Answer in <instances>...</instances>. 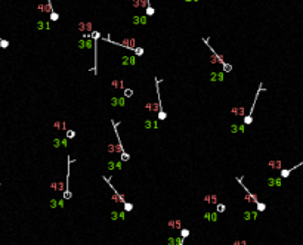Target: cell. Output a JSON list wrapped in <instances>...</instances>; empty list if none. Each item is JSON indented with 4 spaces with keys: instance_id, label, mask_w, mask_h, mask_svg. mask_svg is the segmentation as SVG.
<instances>
[{
    "instance_id": "6da1fadb",
    "label": "cell",
    "mask_w": 303,
    "mask_h": 245,
    "mask_svg": "<svg viewBox=\"0 0 303 245\" xmlns=\"http://www.w3.org/2000/svg\"><path fill=\"white\" fill-rule=\"evenodd\" d=\"M262 90H265L263 89V84H259V89H257V93H256V96H254V102H253V105H251V108H250V111H248V114L244 117V124L245 126H248V124H251L253 122V112H254V106H256V102H257V98H259V93L262 92Z\"/></svg>"
},
{
    "instance_id": "7a4b0ae2",
    "label": "cell",
    "mask_w": 303,
    "mask_h": 245,
    "mask_svg": "<svg viewBox=\"0 0 303 245\" xmlns=\"http://www.w3.org/2000/svg\"><path fill=\"white\" fill-rule=\"evenodd\" d=\"M102 179H104V182H106L108 183V186L112 189V192H114V196H112V201H115V202H121V204H124L126 201H124V195L123 193H120L118 190L114 188V185L111 183V177H106V176H102Z\"/></svg>"
},
{
    "instance_id": "3957f363",
    "label": "cell",
    "mask_w": 303,
    "mask_h": 245,
    "mask_svg": "<svg viewBox=\"0 0 303 245\" xmlns=\"http://www.w3.org/2000/svg\"><path fill=\"white\" fill-rule=\"evenodd\" d=\"M237 182L240 183V185L242 186V189L245 190V196H244V199L247 201V202H250V204H257L259 202V199H257V196H256L254 193H251L250 190H248V188L244 185V183H242V177L240 176V177H237Z\"/></svg>"
},
{
    "instance_id": "277c9868",
    "label": "cell",
    "mask_w": 303,
    "mask_h": 245,
    "mask_svg": "<svg viewBox=\"0 0 303 245\" xmlns=\"http://www.w3.org/2000/svg\"><path fill=\"white\" fill-rule=\"evenodd\" d=\"M111 124H112V127H114V132H115V137H117V145H115V154H123L124 152V148H123V143H121V140H120V136H118V130H117V127H118V122H115L114 120H111Z\"/></svg>"
},
{
    "instance_id": "5b68a950",
    "label": "cell",
    "mask_w": 303,
    "mask_h": 245,
    "mask_svg": "<svg viewBox=\"0 0 303 245\" xmlns=\"http://www.w3.org/2000/svg\"><path fill=\"white\" fill-rule=\"evenodd\" d=\"M302 165H303V161H302V162H299V164H296V165H294V167H291V168H282V170H281V173H279V177H281V179H287L288 176L291 174V171H294L296 168H299V167H302Z\"/></svg>"
},
{
    "instance_id": "8992f818",
    "label": "cell",
    "mask_w": 303,
    "mask_h": 245,
    "mask_svg": "<svg viewBox=\"0 0 303 245\" xmlns=\"http://www.w3.org/2000/svg\"><path fill=\"white\" fill-rule=\"evenodd\" d=\"M167 226L170 229H174V230H182V220L180 219H170L167 221Z\"/></svg>"
},
{
    "instance_id": "52a82bcc",
    "label": "cell",
    "mask_w": 303,
    "mask_h": 245,
    "mask_svg": "<svg viewBox=\"0 0 303 245\" xmlns=\"http://www.w3.org/2000/svg\"><path fill=\"white\" fill-rule=\"evenodd\" d=\"M203 199H204V202L210 204V205H217L219 204V196L217 195H204Z\"/></svg>"
},
{
    "instance_id": "ba28073f",
    "label": "cell",
    "mask_w": 303,
    "mask_h": 245,
    "mask_svg": "<svg viewBox=\"0 0 303 245\" xmlns=\"http://www.w3.org/2000/svg\"><path fill=\"white\" fill-rule=\"evenodd\" d=\"M37 9L43 13H52L53 12V8H52V2H48L46 5H38Z\"/></svg>"
},
{
    "instance_id": "9c48e42d",
    "label": "cell",
    "mask_w": 303,
    "mask_h": 245,
    "mask_svg": "<svg viewBox=\"0 0 303 245\" xmlns=\"http://www.w3.org/2000/svg\"><path fill=\"white\" fill-rule=\"evenodd\" d=\"M231 112L235 115V117H245V108L244 106H234Z\"/></svg>"
},
{
    "instance_id": "30bf717a",
    "label": "cell",
    "mask_w": 303,
    "mask_h": 245,
    "mask_svg": "<svg viewBox=\"0 0 303 245\" xmlns=\"http://www.w3.org/2000/svg\"><path fill=\"white\" fill-rule=\"evenodd\" d=\"M92 46H93V42L89 40V38H82V40H80V43H78L80 49H92Z\"/></svg>"
},
{
    "instance_id": "8fae6325",
    "label": "cell",
    "mask_w": 303,
    "mask_h": 245,
    "mask_svg": "<svg viewBox=\"0 0 303 245\" xmlns=\"http://www.w3.org/2000/svg\"><path fill=\"white\" fill-rule=\"evenodd\" d=\"M111 86H112V87H115V89H120V90H124V89H126L124 81H123V80H118V78L112 80V81H111Z\"/></svg>"
},
{
    "instance_id": "7c38bea8",
    "label": "cell",
    "mask_w": 303,
    "mask_h": 245,
    "mask_svg": "<svg viewBox=\"0 0 303 245\" xmlns=\"http://www.w3.org/2000/svg\"><path fill=\"white\" fill-rule=\"evenodd\" d=\"M268 165L271 168H275V170H282V162L281 160H271L268 162Z\"/></svg>"
},
{
    "instance_id": "4fadbf2b",
    "label": "cell",
    "mask_w": 303,
    "mask_h": 245,
    "mask_svg": "<svg viewBox=\"0 0 303 245\" xmlns=\"http://www.w3.org/2000/svg\"><path fill=\"white\" fill-rule=\"evenodd\" d=\"M282 185V179L281 177H269L268 179V186H281Z\"/></svg>"
},
{
    "instance_id": "5bb4252c",
    "label": "cell",
    "mask_w": 303,
    "mask_h": 245,
    "mask_svg": "<svg viewBox=\"0 0 303 245\" xmlns=\"http://www.w3.org/2000/svg\"><path fill=\"white\" fill-rule=\"evenodd\" d=\"M50 188L55 189V190H61V192H64V190H65V183H62V182H53V183H50Z\"/></svg>"
},
{
    "instance_id": "9a60e30c",
    "label": "cell",
    "mask_w": 303,
    "mask_h": 245,
    "mask_svg": "<svg viewBox=\"0 0 303 245\" xmlns=\"http://www.w3.org/2000/svg\"><path fill=\"white\" fill-rule=\"evenodd\" d=\"M78 30L80 31H93L92 30V22H80L78 24Z\"/></svg>"
},
{
    "instance_id": "2e32d148",
    "label": "cell",
    "mask_w": 303,
    "mask_h": 245,
    "mask_svg": "<svg viewBox=\"0 0 303 245\" xmlns=\"http://www.w3.org/2000/svg\"><path fill=\"white\" fill-rule=\"evenodd\" d=\"M53 127L56 128V130H68V128H67V122L65 121H55L53 122Z\"/></svg>"
},
{
    "instance_id": "e0dca14e",
    "label": "cell",
    "mask_w": 303,
    "mask_h": 245,
    "mask_svg": "<svg viewBox=\"0 0 303 245\" xmlns=\"http://www.w3.org/2000/svg\"><path fill=\"white\" fill-rule=\"evenodd\" d=\"M133 5H135V8H148V6H149V2H148V0H135Z\"/></svg>"
},
{
    "instance_id": "ac0fdd59",
    "label": "cell",
    "mask_w": 303,
    "mask_h": 245,
    "mask_svg": "<svg viewBox=\"0 0 303 245\" xmlns=\"http://www.w3.org/2000/svg\"><path fill=\"white\" fill-rule=\"evenodd\" d=\"M244 219L245 220H256L257 219V211H245L244 213Z\"/></svg>"
},
{
    "instance_id": "d6986e66",
    "label": "cell",
    "mask_w": 303,
    "mask_h": 245,
    "mask_svg": "<svg viewBox=\"0 0 303 245\" xmlns=\"http://www.w3.org/2000/svg\"><path fill=\"white\" fill-rule=\"evenodd\" d=\"M127 64L136 65V59H135L133 56H124V58H123V65H127Z\"/></svg>"
},
{
    "instance_id": "ffe728a7",
    "label": "cell",
    "mask_w": 303,
    "mask_h": 245,
    "mask_svg": "<svg viewBox=\"0 0 303 245\" xmlns=\"http://www.w3.org/2000/svg\"><path fill=\"white\" fill-rule=\"evenodd\" d=\"M204 217H206L208 221H210V220H212V221H217V220H219V219H217V213H212V214H210V213H206Z\"/></svg>"
},
{
    "instance_id": "44dd1931",
    "label": "cell",
    "mask_w": 303,
    "mask_h": 245,
    "mask_svg": "<svg viewBox=\"0 0 303 245\" xmlns=\"http://www.w3.org/2000/svg\"><path fill=\"white\" fill-rule=\"evenodd\" d=\"M237 132H244V124L240 126V127H238L237 124H232V126H231V133H234V134H235Z\"/></svg>"
},
{
    "instance_id": "7402d4cb",
    "label": "cell",
    "mask_w": 303,
    "mask_h": 245,
    "mask_svg": "<svg viewBox=\"0 0 303 245\" xmlns=\"http://www.w3.org/2000/svg\"><path fill=\"white\" fill-rule=\"evenodd\" d=\"M154 13H155V9H154L152 6H148L146 10H145V16H146V18H148V16H152Z\"/></svg>"
},
{
    "instance_id": "603a6c76",
    "label": "cell",
    "mask_w": 303,
    "mask_h": 245,
    "mask_svg": "<svg viewBox=\"0 0 303 245\" xmlns=\"http://www.w3.org/2000/svg\"><path fill=\"white\" fill-rule=\"evenodd\" d=\"M226 211V205L225 204H217L216 205V213L219 214V213H225Z\"/></svg>"
},
{
    "instance_id": "cb8c5ba5",
    "label": "cell",
    "mask_w": 303,
    "mask_h": 245,
    "mask_svg": "<svg viewBox=\"0 0 303 245\" xmlns=\"http://www.w3.org/2000/svg\"><path fill=\"white\" fill-rule=\"evenodd\" d=\"M123 94H124V99H127V98H132L133 96V89H124L123 90Z\"/></svg>"
},
{
    "instance_id": "d4e9b609",
    "label": "cell",
    "mask_w": 303,
    "mask_h": 245,
    "mask_svg": "<svg viewBox=\"0 0 303 245\" xmlns=\"http://www.w3.org/2000/svg\"><path fill=\"white\" fill-rule=\"evenodd\" d=\"M37 28H38V30L49 28V24H48V22H44V21H38V22H37Z\"/></svg>"
},
{
    "instance_id": "484cf974",
    "label": "cell",
    "mask_w": 303,
    "mask_h": 245,
    "mask_svg": "<svg viewBox=\"0 0 303 245\" xmlns=\"http://www.w3.org/2000/svg\"><path fill=\"white\" fill-rule=\"evenodd\" d=\"M222 70H223V72H231V71H232V65L228 64V62H225L223 65H222Z\"/></svg>"
},
{
    "instance_id": "4316f807",
    "label": "cell",
    "mask_w": 303,
    "mask_h": 245,
    "mask_svg": "<svg viewBox=\"0 0 303 245\" xmlns=\"http://www.w3.org/2000/svg\"><path fill=\"white\" fill-rule=\"evenodd\" d=\"M76 137V130H67V136H65V139L68 140V139H74Z\"/></svg>"
},
{
    "instance_id": "83f0119b",
    "label": "cell",
    "mask_w": 303,
    "mask_h": 245,
    "mask_svg": "<svg viewBox=\"0 0 303 245\" xmlns=\"http://www.w3.org/2000/svg\"><path fill=\"white\" fill-rule=\"evenodd\" d=\"M256 205H257V211H265V210H266V204L265 202H260L259 201Z\"/></svg>"
},
{
    "instance_id": "f1b7e54d",
    "label": "cell",
    "mask_w": 303,
    "mask_h": 245,
    "mask_svg": "<svg viewBox=\"0 0 303 245\" xmlns=\"http://www.w3.org/2000/svg\"><path fill=\"white\" fill-rule=\"evenodd\" d=\"M106 151H108L110 154H115V145H114V143H108V146H106Z\"/></svg>"
},
{
    "instance_id": "f546056e",
    "label": "cell",
    "mask_w": 303,
    "mask_h": 245,
    "mask_svg": "<svg viewBox=\"0 0 303 245\" xmlns=\"http://www.w3.org/2000/svg\"><path fill=\"white\" fill-rule=\"evenodd\" d=\"M120 160H121V161H129V160H130V155L127 154V152H123V154L120 155Z\"/></svg>"
},
{
    "instance_id": "4dcf8cb0",
    "label": "cell",
    "mask_w": 303,
    "mask_h": 245,
    "mask_svg": "<svg viewBox=\"0 0 303 245\" xmlns=\"http://www.w3.org/2000/svg\"><path fill=\"white\" fill-rule=\"evenodd\" d=\"M133 210V204L132 202H124V211H132Z\"/></svg>"
},
{
    "instance_id": "1f68e13d",
    "label": "cell",
    "mask_w": 303,
    "mask_h": 245,
    "mask_svg": "<svg viewBox=\"0 0 303 245\" xmlns=\"http://www.w3.org/2000/svg\"><path fill=\"white\" fill-rule=\"evenodd\" d=\"M106 168H108L110 171H112V170H115V161H110L108 164H106Z\"/></svg>"
},
{
    "instance_id": "d6a6232c",
    "label": "cell",
    "mask_w": 303,
    "mask_h": 245,
    "mask_svg": "<svg viewBox=\"0 0 303 245\" xmlns=\"http://www.w3.org/2000/svg\"><path fill=\"white\" fill-rule=\"evenodd\" d=\"M133 52H135V55H136V56H142L144 55V49H142V47H136Z\"/></svg>"
},
{
    "instance_id": "836d02e7",
    "label": "cell",
    "mask_w": 303,
    "mask_h": 245,
    "mask_svg": "<svg viewBox=\"0 0 303 245\" xmlns=\"http://www.w3.org/2000/svg\"><path fill=\"white\" fill-rule=\"evenodd\" d=\"M0 47H2V49H8V47H9V42L3 38L2 42H0Z\"/></svg>"
},
{
    "instance_id": "e575fe53",
    "label": "cell",
    "mask_w": 303,
    "mask_h": 245,
    "mask_svg": "<svg viewBox=\"0 0 303 245\" xmlns=\"http://www.w3.org/2000/svg\"><path fill=\"white\" fill-rule=\"evenodd\" d=\"M58 19H59V13L52 12V13H50V21H58Z\"/></svg>"
},
{
    "instance_id": "d590c367",
    "label": "cell",
    "mask_w": 303,
    "mask_h": 245,
    "mask_svg": "<svg viewBox=\"0 0 303 245\" xmlns=\"http://www.w3.org/2000/svg\"><path fill=\"white\" fill-rule=\"evenodd\" d=\"M180 236L182 238H188V236H189V230H188V229H182L180 230Z\"/></svg>"
},
{
    "instance_id": "8d00e7d4",
    "label": "cell",
    "mask_w": 303,
    "mask_h": 245,
    "mask_svg": "<svg viewBox=\"0 0 303 245\" xmlns=\"http://www.w3.org/2000/svg\"><path fill=\"white\" fill-rule=\"evenodd\" d=\"M61 145H62V140H61V139L56 137L55 140H53V146H55V148H58V146H61Z\"/></svg>"
},
{
    "instance_id": "74e56055",
    "label": "cell",
    "mask_w": 303,
    "mask_h": 245,
    "mask_svg": "<svg viewBox=\"0 0 303 245\" xmlns=\"http://www.w3.org/2000/svg\"><path fill=\"white\" fill-rule=\"evenodd\" d=\"M49 205H50V208H56V205H58V201H56L55 198H53V199H50Z\"/></svg>"
},
{
    "instance_id": "f35d334b",
    "label": "cell",
    "mask_w": 303,
    "mask_h": 245,
    "mask_svg": "<svg viewBox=\"0 0 303 245\" xmlns=\"http://www.w3.org/2000/svg\"><path fill=\"white\" fill-rule=\"evenodd\" d=\"M154 127V122H151V120H145V128H151Z\"/></svg>"
},
{
    "instance_id": "ab89813d",
    "label": "cell",
    "mask_w": 303,
    "mask_h": 245,
    "mask_svg": "<svg viewBox=\"0 0 303 245\" xmlns=\"http://www.w3.org/2000/svg\"><path fill=\"white\" fill-rule=\"evenodd\" d=\"M167 245H176V238H169L167 239Z\"/></svg>"
},
{
    "instance_id": "60d3db41",
    "label": "cell",
    "mask_w": 303,
    "mask_h": 245,
    "mask_svg": "<svg viewBox=\"0 0 303 245\" xmlns=\"http://www.w3.org/2000/svg\"><path fill=\"white\" fill-rule=\"evenodd\" d=\"M111 106H118V98H112L111 99Z\"/></svg>"
},
{
    "instance_id": "b9f144b4",
    "label": "cell",
    "mask_w": 303,
    "mask_h": 245,
    "mask_svg": "<svg viewBox=\"0 0 303 245\" xmlns=\"http://www.w3.org/2000/svg\"><path fill=\"white\" fill-rule=\"evenodd\" d=\"M111 220H118V213L117 211H111Z\"/></svg>"
},
{
    "instance_id": "7bdbcfd3",
    "label": "cell",
    "mask_w": 303,
    "mask_h": 245,
    "mask_svg": "<svg viewBox=\"0 0 303 245\" xmlns=\"http://www.w3.org/2000/svg\"><path fill=\"white\" fill-rule=\"evenodd\" d=\"M217 80V72H212L210 74V81H216Z\"/></svg>"
},
{
    "instance_id": "ee69618b",
    "label": "cell",
    "mask_w": 303,
    "mask_h": 245,
    "mask_svg": "<svg viewBox=\"0 0 303 245\" xmlns=\"http://www.w3.org/2000/svg\"><path fill=\"white\" fill-rule=\"evenodd\" d=\"M133 24H135V25L140 24V16H133Z\"/></svg>"
},
{
    "instance_id": "f6af8a7d",
    "label": "cell",
    "mask_w": 303,
    "mask_h": 245,
    "mask_svg": "<svg viewBox=\"0 0 303 245\" xmlns=\"http://www.w3.org/2000/svg\"><path fill=\"white\" fill-rule=\"evenodd\" d=\"M234 245H247V241H234Z\"/></svg>"
},
{
    "instance_id": "bcb514c9",
    "label": "cell",
    "mask_w": 303,
    "mask_h": 245,
    "mask_svg": "<svg viewBox=\"0 0 303 245\" xmlns=\"http://www.w3.org/2000/svg\"><path fill=\"white\" fill-rule=\"evenodd\" d=\"M126 104V99L124 98H118V106H123Z\"/></svg>"
},
{
    "instance_id": "7dc6e473",
    "label": "cell",
    "mask_w": 303,
    "mask_h": 245,
    "mask_svg": "<svg viewBox=\"0 0 303 245\" xmlns=\"http://www.w3.org/2000/svg\"><path fill=\"white\" fill-rule=\"evenodd\" d=\"M146 21H148V18H146L145 15H144V16H140V24H142V25H145V24H146Z\"/></svg>"
},
{
    "instance_id": "c3c4849f",
    "label": "cell",
    "mask_w": 303,
    "mask_h": 245,
    "mask_svg": "<svg viewBox=\"0 0 303 245\" xmlns=\"http://www.w3.org/2000/svg\"><path fill=\"white\" fill-rule=\"evenodd\" d=\"M217 80L219 81H223V72H217Z\"/></svg>"
},
{
    "instance_id": "681fc988",
    "label": "cell",
    "mask_w": 303,
    "mask_h": 245,
    "mask_svg": "<svg viewBox=\"0 0 303 245\" xmlns=\"http://www.w3.org/2000/svg\"><path fill=\"white\" fill-rule=\"evenodd\" d=\"M124 217H126V214H124V213H118V219H120V220H123Z\"/></svg>"
},
{
    "instance_id": "f907efd6",
    "label": "cell",
    "mask_w": 303,
    "mask_h": 245,
    "mask_svg": "<svg viewBox=\"0 0 303 245\" xmlns=\"http://www.w3.org/2000/svg\"><path fill=\"white\" fill-rule=\"evenodd\" d=\"M62 146H67V139H62Z\"/></svg>"
}]
</instances>
